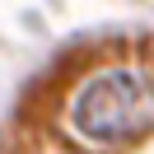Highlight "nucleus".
<instances>
[{
  "label": "nucleus",
  "instance_id": "f257e3e1",
  "mask_svg": "<svg viewBox=\"0 0 154 154\" xmlns=\"http://www.w3.org/2000/svg\"><path fill=\"white\" fill-rule=\"evenodd\" d=\"M70 131L94 149H122L154 131V75L112 66L89 75L66 107Z\"/></svg>",
  "mask_w": 154,
  "mask_h": 154
}]
</instances>
